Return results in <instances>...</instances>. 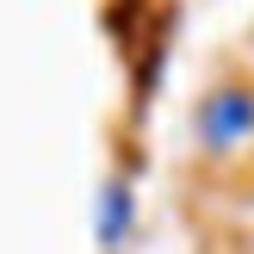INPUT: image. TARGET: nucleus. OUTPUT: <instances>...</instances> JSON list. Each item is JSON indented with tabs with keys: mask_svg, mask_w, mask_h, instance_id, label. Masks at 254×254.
I'll return each instance as SVG.
<instances>
[{
	"mask_svg": "<svg viewBox=\"0 0 254 254\" xmlns=\"http://www.w3.org/2000/svg\"><path fill=\"white\" fill-rule=\"evenodd\" d=\"M248 130H254V93L223 87L205 106V143H236V136H248Z\"/></svg>",
	"mask_w": 254,
	"mask_h": 254,
	"instance_id": "1",
	"label": "nucleus"
}]
</instances>
